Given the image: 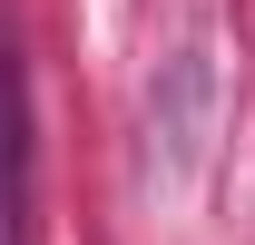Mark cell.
<instances>
[{
    "label": "cell",
    "instance_id": "obj_1",
    "mask_svg": "<svg viewBox=\"0 0 255 245\" xmlns=\"http://www.w3.org/2000/svg\"><path fill=\"white\" fill-rule=\"evenodd\" d=\"M206 108H216V79H206V49H177L167 59V89L157 108H147V137H167V167L196 147V127H206Z\"/></svg>",
    "mask_w": 255,
    "mask_h": 245
}]
</instances>
